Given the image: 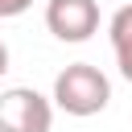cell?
Returning <instances> with one entry per match:
<instances>
[{
    "label": "cell",
    "mask_w": 132,
    "mask_h": 132,
    "mask_svg": "<svg viewBox=\"0 0 132 132\" xmlns=\"http://www.w3.org/2000/svg\"><path fill=\"white\" fill-rule=\"evenodd\" d=\"M111 103V82L99 66L91 62H70L58 78H54V107H62L66 116H99Z\"/></svg>",
    "instance_id": "cell-1"
},
{
    "label": "cell",
    "mask_w": 132,
    "mask_h": 132,
    "mask_svg": "<svg viewBox=\"0 0 132 132\" xmlns=\"http://www.w3.org/2000/svg\"><path fill=\"white\" fill-rule=\"evenodd\" d=\"M54 103L33 87H8L0 95V132H50Z\"/></svg>",
    "instance_id": "cell-2"
},
{
    "label": "cell",
    "mask_w": 132,
    "mask_h": 132,
    "mask_svg": "<svg viewBox=\"0 0 132 132\" xmlns=\"http://www.w3.org/2000/svg\"><path fill=\"white\" fill-rule=\"evenodd\" d=\"M45 29L58 41H87L99 29V0H50L45 4Z\"/></svg>",
    "instance_id": "cell-3"
},
{
    "label": "cell",
    "mask_w": 132,
    "mask_h": 132,
    "mask_svg": "<svg viewBox=\"0 0 132 132\" xmlns=\"http://www.w3.org/2000/svg\"><path fill=\"white\" fill-rule=\"evenodd\" d=\"M107 37H111V54H116V66L120 74L132 82V4H124L111 25H107Z\"/></svg>",
    "instance_id": "cell-4"
},
{
    "label": "cell",
    "mask_w": 132,
    "mask_h": 132,
    "mask_svg": "<svg viewBox=\"0 0 132 132\" xmlns=\"http://www.w3.org/2000/svg\"><path fill=\"white\" fill-rule=\"evenodd\" d=\"M29 4H33V0H0V21H4V16H21Z\"/></svg>",
    "instance_id": "cell-5"
},
{
    "label": "cell",
    "mask_w": 132,
    "mask_h": 132,
    "mask_svg": "<svg viewBox=\"0 0 132 132\" xmlns=\"http://www.w3.org/2000/svg\"><path fill=\"white\" fill-rule=\"evenodd\" d=\"M4 70H8V45L0 41V78H4Z\"/></svg>",
    "instance_id": "cell-6"
}]
</instances>
